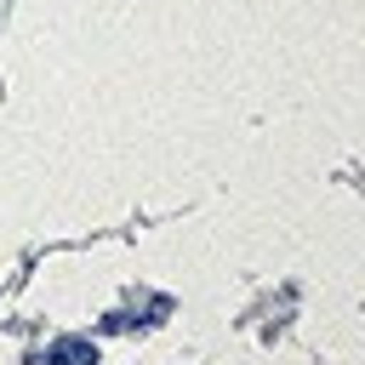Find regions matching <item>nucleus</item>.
I'll return each instance as SVG.
<instances>
[{
    "mask_svg": "<svg viewBox=\"0 0 365 365\" xmlns=\"http://www.w3.org/2000/svg\"><path fill=\"white\" fill-rule=\"evenodd\" d=\"M46 365H97V348L80 342V336H63V342L46 348Z\"/></svg>",
    "mask_w": 365,
    "mask_h": 365,
    "instance_id": "f257e3e1",
    "label": "nucleus"
}]
</instances>
